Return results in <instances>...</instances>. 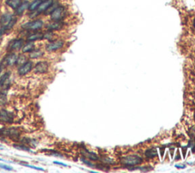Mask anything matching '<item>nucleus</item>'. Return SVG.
Wrapping results in <instances>:
<instances>
[{
	"label": "nucleus",
	"mask_w": 195,
	"mask_h": 173,
	"mask_svg": "<svg viewBox=\"0 0 195 173\" xmlns=\"http://www.w3.org/2000/svg\"><path fill=\"white\" fill-rule=\"evenodd\" d=\"M22 165H25V167L31 168V169H35V170H39V171H44V169H43V168L37 167V166H34V165H27V164H22Z\"/></svg>",
	"instance_id": "nucleus-27"
},
{
	"label": "nucleus",
	"mask_w": 195,
	"mask_h": 173,
	"mask_svg": "<svg viewBox=\"0 0 195 173\" xmlns=\"http://www.w3.org/2000/svg\"><path fill=\"white\" fill-rule=\"evenodd\" d=\"M143 160L140 156L137 155H132V156H127L125 157H122L121 159V162L123 165L127 166H135V165H140Z\"/></svg>",
	"instance_id": "nucleus-2"
},
{
	"label": "nucleus",
	"mask_w": 195,
	"mask_h": 173,
	"mask_svg": "<svg viewBox=\"0 0 195 173\" xmlns=\"http://www.w3.org/2000/svg\"><path fill=\"white\" fill-rule=\"evenodd\" d=\"M6 101H7V98H6V95L2 92H0V106L6 105Z\"/></svg>",
	"instance_id": "nucleus-26"
},
{
	"label": "nucleus",
	"mask_w": 195,
	"mask_h": 173,
	"mask_svg": "<svg viewBox=\"0 0 195 173\" xmlns=\"http://www.w3.org/2000/svg\"><path fill=\"white\" fill-rule=\"evenodd\" d=\"M32 69H33V63L31 61H27L22 66H20L18 70V72L20 76H25L29 72H31Z\"/></svg>",
	"instance_id": "nucleus-6"
},
{
	"label": "nucleus",
	"mask_w": 195,
	"mask_h": 173,
	"mask_svg": "<svg viewBox=\"0 0 195 173\" xmlns=\"http://www.w3.org/2000/svg\"><path fill=\"white\" fill-rule=\"evenodd\" d=\"M29 4L30 2L28 1H25V2H22V3L19 6L17 9L15 10V12L17 15H22L25 12V11H26L27 9H28V7H29Z\"/></svg>",
	"instance_id": "nucleus-16"
},
{
	"label": "nucleus",
	"mask_w": 195,
	"mask_h": 173,
	"mask_svg": "<svg viewBox=\"0 0 195 173\" xmlns=\"http://www.w3.org/2000/svg\"><path fill=\"white\" fill-rule=\"evenodd\" d=\"M53 37H54V33H53V31H48L47 33L43 34V39L49 40L50 41H53Z\"/></svg>",
	"instance_id": "nucleus-23"
},
{
	"label": "nucleus",
	"mask_w": 195,
	"mask_h": 173,
	"mask_svg": "<svg viewBox=\"0 0 195 173\" xmlns=\"http://www.w3.org/2000/svg\"><path fill=\"white\" fill-rule=\"evenodd\" d=\"M27 58H26V56L23 54H21L18 56V57L17 58V61H16L15 64L19 65V66H22V64H24L25 63L27 62Z\"/></svg>",
	"instance_id": "nucleus-22"
},
{
	"label": "nucleus",
	"mask_w": 195,
	"mask_h": 173,
	"mask_svg": "<svg viewBox=\"0 0 195 173\" xmlns=\"http://www.w3.org/2000/svg\"><path fill=\"white\" fill-rule=\"evenodd\" d=\"M43 39V34L41 33V32H36V33H33L31 34L28 35L27 37V40L28 41H40V40Z\"/></svg>",
	"instance_id": "nucleus-15"
},
{
	"label": "nucleus",
	"mask_w": 195,
	"mask_h": 173,
	"mask_svg": "<svg viewBox=\"0 0 195 173\" xmlns=\"http://www.w3.org/2000/svg\"><path fill=\"white\" fill-rule=\"evenodd\" d=\"M24 45L23 39H15L12 41L8 44V50L11 51H18L22 49Z\"/></svg>",
	"instance_id": "nucleus-12"
},
{
	"label": "nucleus",
	"mask_w": 195,
	"mask_h": 173,
	"mask_svg": "<svg viewBox=\"0 0 195 173\" xmlns=\"http://www.w3.org/2000/svg\"><path fill=\"white\" fill-rule=\"evenodd\" d=\"M0 161H5L4 160H2V159H0Z\"/></svg>",
	"instance_id": "nucleus-34"
},
{
	"label": "nucleus",
	"mask_w": 195,
	"mask_h": 173,
	"mask_svg": "<svg viewBox=\"0 0 195 173\" xmlns=\"http://www.w3.org/2000/svg\"><path fill=\"white\" fill-rule=\"evenodd\" d=\"M2 66L1 64H0V72H1V71H2Z\"/></svg>",
	"instance_id": "nucleus-33"
},
{
	"label": "nucleus",
	"mask_w": 195,
	"mask_h": 173,
	"mask_svg": "<svg viewBox=\"0 0 195 173\" xmlns=\"http://www.w3.org/2000/svg\"><path fill=\"white\" fill-rule=\"evenodd\" d=\"M43 53H44L41 50H34L31 52H30L29 56L31 59H37L43 56Z\"/></svg>",
	"instance_id": "nucleus-19"
},
{
	"label": "nucleus",
	"mask_w": 195,
	"mask_h": 173,
	"mask_svg": "<svg viewBox=\"0 0 195 173\" xmlns=\"http://www.w3.org/2000/svg\"><path fill=\"white\" fill-rule=\"evenodd\" d=\"M193 25H194V30H195V18L194 19V22H193Z\"/></svg>",
	"instance_id": "nucleus-32"
},
{
	"label": "nucleus",
	"mask_w": 195,
	"mask_h": 173,
	"mask_svg": "<svg viewBox=\"0 0 195 173\" xmlns=\"http://www.w3.org/2000/svg\"><path fill=\"white\" fill-rule=\"evenodd\" d=\"M0 149H2V147L1 146H0Z\"/></svg>",
	"instance_id": "nucleus-35"
},
{
	"label": "nucleus",
	"mask_w": 195,
	"mask_h": 173,
	"mask_svg": "<svg viewBox=\"0 0 195 173\" xmlns=\"http://www.w3.org/2000/svg\"><path fill=\"white\" fill-rule=\"evenodd\" d=\"M176 167L180 168V169H184V168H185V165H184V166H182V165H176Z\"/></svg>",
	"instance_id": "nucleus-31"
},
{
	"label": "nucleus",
	"mask_w": 195,
	"mask_h": 173,
	"mask_svg": "<svg viewBox=\"0 0 195 173\" xmlns=\"http://www.w3.org/2000/svg\"><path fill=\"white\" fill-rule=\"evenodd\" d=\"M81 161L83 162L85 164H86L87 165H88V166H90V167H95V165H93V164H92L90 162L87 161V160H86L85 159H81Z\"/></svg>",
	"instance_id": "nucleus-29"
},
{
	"label": "nucleus",
	"mask_w": 195,
	"mask_h": 173,
	"mask_svg": "<svg viewBox=\"0 0 195 173\" xmlns=\"http://www.w3.org/2000/svg\"><path fill=\"white\" fill-rule=\"evenodd\" d=\"M43 0H33L32 2L29 4V7H28V10L30 12H34L37 9V8L39 7L40 4L42 2Z\"/></svg>",
	"instance_id": "nucleus-18"
},
{
	"label": "nucleus",
	"mask_w": 195,
	"mask_h": 173,
	"mask_svg": "<svg viewBox=\"0 0 195 173\" xmlns=\"http://www.w3.org/2000/svg\"><path fill=\"white\" fill-rule=\"evenodd\" d=\"M65 44V42L62 40H56V41H52L50 43L46 45V50L49 52H53V51H57L60 49L62 48Z\"/></svg>",
	"instance_id": "nucleus-4"
},
{
	"label": "nucleus",
	"mask_w": 195,
	"mask_h": 173,
	"mask_svg": "<svg viewBox=\"0 0 195 173\" xmlns=\"http://www.w3.org/2000/svg\"><path fill=\"white\" fill-rule=\"evenodd\" d=\"M13 18V16L9 13H5L3 14L1 18H0V25L3 28H6V27L8 25L9 22H11V20Z\"/></svg>",
	"instance_id": "nucleus-13"
},
{
	"label": "nucleus",
	"mask_w": 195,
	"mask_h": 173,
	"mask_svg": "<svg viewBox=\"0 0 195 173\" xmlns=\"http://www.w3.org/2000/svg\"><path fill=\"white\" fill-rule=\"evenodd\" d=\"M34 47H35L34 43L32 42V41H29L28 43L23 45V47H22V53H26L31 52V51L34 50Z\"/></svg>",
	"instance_id": "nucleus-17"
},
{
	"label": "nucleus",
	"mask_w": 195,
	"mask_h": 173,
	"mask_svg": "<svg viewBox=\"0 0 195 173\" xmlns=\"http://www.w3.org/2000/svg\"><path fill=\"white\" fill-rule=\"evenodd\" d=\"M17 58H18V56H17V55H16L15 53H10V54L7 55V56L2 60V63H1V65L2 66V67H4V66H13V65H15L16 63Z\"/></svg>",
	"instance_id": "nucleus-5"
},
{
	"label": "nucleus",
	"mask_w": 195,
	"mask_h": 173,
	"mask_svg": "<svg viewBox=\"0 0 195 173\" xmlns=\"http://www.w3.org/2000/svg\"><path fill=\"white\" fill-rule=\"evenodd\" d=\"M16 22H17V18H15V17H13L12 18V20H11V22H9V24H8V25L6 27L5 30H6V31H7V30L12 29V27L15 26V25L16 24Z\"/></svg>",
	"instance_id": "nucleus-25"
},
{
	"label": "nucleus",
	"mask_w": 195,
	"mask_h": 173,
	"mask_svg": "<svg viewBox=\"0 0 195 173\" xmlns=\"http://www.w3.org/2000/svg\"><path fill=\"white\" fill-rule=\"evenodd\" d=\"M53 2H54V0H43L42 2L40 4L39 7L36 10V12H37L38 15L44 13V12L52 6Z\"/></svg>",
	"instance_id": "nucleus-9"
},
{
	"label": "nucleus",
	"mask_w": 195,
	"mask_h": 173,
	"mask_svg": "<svg viewBox=\"0 0 195 173\" xmlns=\"http://www.w3.org/2000/svg\"><path fill=\"white\" fill-rule=\"evenodd\" d=\"M67 15V9L64 6L59 5L57 8L51 13V18L52 21H62Z\"/></svg>",
	"instance_id": "nucleus-1"
},
{
	"label": "nucleus",
	"mask_w": 195,
	"mask_h": 173,
	"mask_svg": "<svg viewBox=\"0 0 195 173\" xmlns=\"http://www.w3.org/2000/svg\"><path fill=\"white\" fill-rule=\"evenodd\" d=\"M53 163L57 164V165H62V166H67V165H66V164L62 163V162H57V161H54L53 162Z\"/></svg>",
	"instance_id": "nucleus-30"
},
{
	"label": "nucleus",
	"mask_w": 195,
	"mask_h": 173,
	"mask_svg": "<svg viewBox=\"0 0 195 173\" xmlns=\"http://www.w3.org/2000/svg\"><path fill=\"white\" fill-rule=\"evenodd\" d=\"M1 134L3 136H8L11 138H15V137H18L20 135L19 130L16 128H4L1 130Z\"/></svg>",
	"instance_id": "nucleus-8"
},
{
	"label": "nucleus",
	"mask_w": 195,
	"mask_h": 173,
	"mask_svg": "<svg viewBox=\"0 0 195 173\" xmlns=\"http://www.w3.org/2000/svg\"><path fill=\"white\" fill-rule=\"evenodd\" d=\"M23 0H6V4L14 10H16L22 3Z\"/></svg>",
	"instance_id": "nucleus-14"
},
{
	"label": "nucleus",
	"mask_w": 195,
	"mask_h": 173,
	"mask_svg": "<svg viewBox=\"0 0 195 173\" xmlns=\"http://www.w3.org/2000/svg\"><path fill=\"white\" fill-rule=\"evenodd\" d=\"M43 22L41 19H36L33 20L31 22H26V23L23 24L22 25V27L24 30L26 31H36L38 30L41 29L43 26Z\"/></svg>",
	"instance_id": "nucleus-3"
},
{
	"label": "nucleus",
	"mask_w": 195,
	"mask_h": 173,
	"mask_svg": "<svg viewBox=\"0 0 195 173\" xmlns=\"http://www.w3.org/2000/svg\"><path fill=\"white\" fill-rule=\"evenodd\" d=\"M145 156L147 158H154L157 156V150L156 148H151L145 152Z\"/></svg>",
	"instance_id": "nucleus-20"
},
{
	"label": "nucleus",
	"mask_w": 195,
	"mask_h": 173,
	"mask_svg": "<svg viewBox=\"0 0 195 173\" xmlns=\"http://www.w3.org/2000/svg\"><path fill=\"white\" fill-rule=\"evenodd\" d=\"M10 76V72H6L2 76H1L0 78V86H2L6 83V82L7 81V79H8Z\"/></svg>",
	"instance_id": "nucleus-24"
},
{
	"label": "nucleus",
	"mask_w": 195,
	"mask_h": 173,
	"mask_svg": "<svg viewBox=\"0 0 195 173\" xmlns=\"http://www.w3.org/2000/svg\"><path fill=\"white\" fill-rule=\"evenodd\" d=\"M0 168L4 170H7V171H12L13 170V168L11 166H8L7 165H4V164H0Z\"/></svg>",
	"instance_id": "nucleus-28"
},
{
	"label": "nucleus",
	"mask_w": 195,
	"mask_h": 173,
	"mask_svg": "<svg viewBox=\"0 0 195 173\" xmlns=\"http://www.w3.org/2000/svg\"><path fill=\"white\" fill-rule=\"evenodd\" d=\"M49 63L46 61H41L38 62L34 66V72L36 73H45L48 71Z\"/></svg>",
	"instance_id": "nucleus-10"
},
{
	"label": "nucleus",
	"mask_w": 195,
	"mask_h": 173,
	"mask_svg": "<svg viewBox=\"0 0 195 173\" xmlns=\"http://www.w3.org/2000/svg\"><path fill=\"white\" fill-rule=\"evenodd\" d=\"M63 27H64V22L62 21H53L47 25V28L48 31H60Z\"/></svg>",
	"instance_id": "nucleus-11"
},
{
	"label": "nucleus",
	"mask_w": 195,
	"mask_h": 173,
	"mask_svg": "<svg viewBox=\"0 0 195 173\" xmlns=\"http://www.w3.org/2000/svg\"><path fill=\"white\" fill-rule=\"evenodd\" d=\"M83 154H84V156L88 158L90 160H98V157L96 154H95L94 153H92V152H88V151H85L83 152Z\"/></svg>",
	"instance_id": "nucleus-21"
},
{
	"label": "nucleus",
	"mask_w": 195,
	"mask_h": 173,
	"mask_svg": "<svg viewBox=\"0 0 195 173\" xmlns=\"http://www.w3.org/2000/svg\"><path fill=\"white\" fill-rule=\"evenodd\" d=\"M0 121L3 123H12L13 121V115L7 110H0Z\"/></svg>",
	"instance_id": "nucleus-7"
}]
</instances>
